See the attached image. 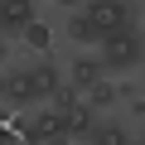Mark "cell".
Wrapping results in <instances>:
<instances>
[{"mask_svg": "<svg viewBox=\"0 0 145 145\" xmlns=\"http://www.w3.org/2000/svg\"><path fill=\"white\" fill-rule=\"evenodd\" d=\"M106 78H126V72H135L145 63V34L140 29H121V34H106L102 48H97Z\"/></svg>", "mask_w": 145, "mask_h": 145, "instance_id": "obj_1", "label": "cell"}, {"mask_svg": "<svg viewBox=\"0 0 145 145\" xmlns=\"http://www.w3.org/2000/svg\"><path fill=\"white\" fill-rule=\"evenodd\" d=\"M87 10V20L97 24V34L106 39V34H121V29H135V5H126V0H92V5H82Z\"/></svg>", "mask_w": 145, "mask_h": 145, "instance_id": "obj_2", "label": "cell"}, {"mask_svg": "<svg viewBox=\"0 0 145 145\" xmlns=\"http://www.w3.org/2000/svg\"><path fill=\"white\" fill-rule=\"evenodd\" d=\"M63 68L48 58V53H34L29 58V87H34V102H53L58 92H63Z\"/></svg>", "mask_w": 145, "mask_h": 145, "instance_id": "obj_3", "label": "cell"}, {"mask_svg": "<svg viewBox=\"0 0 145 145\" xmlns=\"http://www.w3.org/2000/svg\"><path fill=\"white\" fill-rule=\"evenodd\" d=\"M39 20V10L29 5V0H0V39H24L29 34V24Z\"/></svg>", "mask_w": 145, "mask_h": 145, "instance_id": "obj_4", "label": "cell"}, {"mask_svg": "<svg viewBox=\"0 0 145 145\" xmlns=\"http://www.w3.org/2000/svg\"><path fill=\"white\" fill-rule=\"evenodd\" d=\"M0 106H10V111H20V116H29V111H34L29 63H20V68H5V102H0Z\"/></svg>", "mask_w": 145, "mask_h": 145, "instance_id": "obj_5", "label": "cell"}, {"mask_svg": "<svg viewBox=\"0 0 145 145\" xmlns=\"http://www.w3.org/2000/svg\"><path fill=\"white\" fill-rule=\"evenodd\" d=\"M68 82H72V87L87 97L97 82H106V68H102V58H97V53H78V58H68Z\"/></svg>", "mask_w": 145, "mask_h": 145, "instance_id": "obj_6", "label": "cell"}, {"mask_svg": "<svg viewBox=\"0 0 145 145\" xmlns=\"http://www.w3.org/2000/svg\"><path fill=\"white\" fill-rule=\"evenodd\" d=\"M63 34H68V44L102 48V34H97V24L87 20V10H82V5H78V10H68V20H63Z\"/></svg>", "mask_w": 145, "mask_h": 145, "instance_id": "obj_7", "label": "cell"}, {"mask_svg": "<svg viewBox=\"0 0 145 145\" xmlns=\"http://www.w3.org/2000/svg\"><path fill=\"white\" fill-rule=\"evenodd\" d=\"M63 126H68V140H82V145H87V140H92V131L102 126V116H97L87 102H78V106L63 116Z\"/></svg>", "mask_w": 145, "mask_h": 145, "instance_id": "obj_8", "label": "cell"}, {"mask_svg": "<svg viewBox=\"0 0 145 145\" xmlns=\"http://www.w3.org/2000/svg\"><path fill=\"white\" fill-rule=\"evenodd\" d=\"M87 145H135V135H131V126H126V121L102 116V126L92 131V140H87Z\"/></svg>", "mask_w": 145, "mask_h": 145, "instance_id": "obj_9", "label": "cell"}, {"mask_svg": "<svg viewBox=\"0 0 145 145\" xmlns=\"http://www.w3.org/2000/svg\"><path fill=\"white\" fill-rule=\"evenodd\" d=\"M116 97H121V92H116V82H111V78H106V82H97V87H92V92H87V97H82V102H87V106H92V111H97V116H106V111H111V106H116Z\"/></svg>", "mask_w": 145, "mask_h": 145, "instance_id": "obj_10", "label": "cell"}, {"mask_svg": "<svg viewBox=\"0 0 145 145\" xmlns=\"http://www.w3.org/2000/svg\"><path fill=\"white\" fill-rule=\"evenodd\" d=\"M78 102H82V92H78V87H72V82H63V92H58V97H53V102H48V106H53V111H58V116H68V111H72V106H78Z\"/></svg>", "mask_w": 145, "mask_h": 145, "instance_id": "obj_11", "label": "cell"}, {"mask_svg": "<svg viewBox=\"0 0 145 145\" xmlns=\"http://www.w3.org/2000/svg\"><path fill=\"white\" fill-rule=\"evenodd\" d=\"M24 44H34V48H44V44H48V29H44V24L34 20V24H29V34H24Z\"/></svg>", "mask_w": 145, "mask_h": 145, "instance_id": "obj_12", "label": "cell"}, {"mask_svg": "<svg viewBox=\"0 0 145 145\" xmlns=\"http://www.w3.org/2000/svg\"><path fill=\"white\" fill-rule=\"evenodd\" d=\"M0 145H20V131H10V126H0Z\"/></svg>", "mask_w": 145, "mask_h": 145, "instance_id": "obj_13", "label": "cell"}, {"mask_svg": "<svg viewBox=\"0 0 145 145\" xmlns=\"http://www.w3.org/2000/svg\"><path fill=\"white\" fill-rule=\"evenodd\" d=\"M0 68H10V39H0Z\"/></svg>", "mask_w": 145, "mask_h": 145, "instance_id": "obj_14", "label": "cell"}, {"mask_svg": "<svg viewBox=\"0 0 145 145\" xmlns=\"http://www.w3.org/2000/svg\"><path fill=\"white\" fill-rule=\"evenodd\" d=\"M0 102H5V68H0Z\"/></svg>", "mask_w": 145, "mask_h": 145, "instance_id": "obj_15", "label": "cell"}, {"mask_svg": "<svg viewBox=\"0 0 145 145\" xmlns=\"http://www.w3.org/2000/svg\"><path fill=\"white\" fill-rule=\"evenodd\" d=\"M135 145H145V135H135Z\"/></svg>", "mask_w": 145, "mask_h": 145, "instance_id": "obj_16", "label": "cell"}]
</instances>
